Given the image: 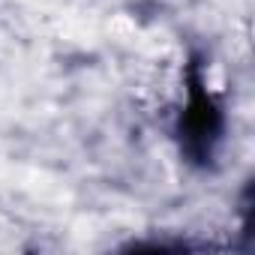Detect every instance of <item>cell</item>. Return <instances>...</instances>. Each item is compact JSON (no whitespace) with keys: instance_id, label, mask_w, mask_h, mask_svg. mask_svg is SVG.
I'll return each mask as SVG.
<instances>
[{"instance_id":"obj_1","label":"cell","mask_w":255,"mask_h":255,"mask_svg":"<svg viewBox=\"0 0 255 255\" xmlns=\"http://www.w3.org/2000/svg\"><path fill=\"white\" fill-rule=\"evenodd\" d=\"M186 81H189V99H186V108H183L180 126H177L180 144L192 162H207V159H213V153L222 141L225 117H222L219 102L213 99V93L204 84L201 63H195V60L189 63Z\"/></svg>"}]
</instances>
